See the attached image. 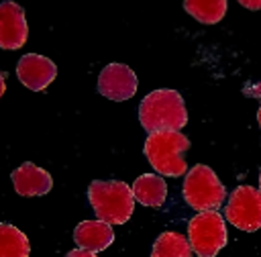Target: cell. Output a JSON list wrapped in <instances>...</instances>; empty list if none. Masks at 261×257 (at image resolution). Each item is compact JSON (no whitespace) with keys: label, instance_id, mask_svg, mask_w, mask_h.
<instances>
[{"label":"cell","instance_id":"obj_16","mask_svg":"<svg viewBox=\"0 0 261 257\" xmlns=\"http://www.w3.org/2000/svg\"><path fill=\"white\" fill-rule=\"evenodd\" d=\"M65 257H98V255L96 253H90V251H84V249H73Z\"/></svg>","mask_w":261,"mask_h":257},{"label":"cell","instance_id":"obj_1","mask_svg":"<svg viewBox=\"0 0 261 257\" xmlns=\"http://www.w3.org/2000/svg\"><path fill=\"white\" fill-rule=\"evenodd\" d=\"M139 120L145 131H179L188 122V110L177 90L159 88L149 92L139 104Z\"/></svg>","mask_w":261,"mask_h":257},{"label":"cell","instance_id":"obj_18","mask_svg":"<svg viewBox=\"0 0 261 257\" xmlns=\"http://www.w3.org/2000/svg\"><path fill=\"white\" fill-rule=\"evenodd\" d=\"M245 92H247L249 96H257V98H259V96H261V84H257L255 88H247Z\"/></svg>","mask_w":261,"mask_h":257},{"label":"cell","instance_id":"obj_19","mask_svg":"<svg viewBox=\"0 0 261 257\" xmlns=\"http://www.w3.org/2000/svg\"><path fill=\"white\" fill-rule=\"evenodd\" d=\"M257 122H259V126H261V106H259V110H257Z\"/></svg>","mask_w":261,"mask_h":257},{"label":"cell","instance_id":"obj_8","mask_svg":"<svg viewBox=\"0 0 261 257\" xmlns=\"http://www.w3.org/2000/svg\"><path fill=\"white\" fill-rule=\"evenodd\" d=\"M55 75H57V65L45 55L27 53L16 63V78L24 88L33 92L45 90L55 80Z\"/></svg>","mask_w":261,"mask_h":257},{"label":"cell","instance_id":"obj_7","mask_svg":"<svg viewBox=\"0 0 261 257\" xmlns=\"http://www.w3.org/2000/svg\"><path fill=\"white\" fill-rule=\"evenodd\" d=\"M137 75L124 63H108L98 75V92L114 102H122L135 96L137 92Z\"/></svg>","mask_w":261,"mask_h":257},{"label":"cell","instance_id":"obj_10","mask_svg":"<svg viewBox=\"0 0 261 257\" xmlns=\"http://www.w3.org/2000/svg\"><path fill=\"white\" fill-rule=\"evenodd\" d=\"M10 177H12V186H14L16 194L18 196H24V198L45 196L53 188V177L49 175V171H45L43 167L31 163V161L18 165L12 171Z\"/></svg>","mask_w":261,"mask_h":257},{"label":"cell","instance_id":"obj_9","mask_svg":"<svg viewBox=\"0 0 261 257\" xmlns=\"http://www.w3.org/2000/svg\"><path fill=\"white\" fill-rule=\"evenodd\" d=\"M29 27L24 18V10L10 0L0 4V47L6 51L20 49L27 43Z\"/></svg>","mask_w":261,"mask_h":257},{"label":"cell","instance_id":"obj_6","mask_svg":"<svg viewBox=\"0 0 261 257\" xmlns=\"http://www.w3.org/2000/svg\"><path fill=\"white\" fill-rule=\"evenodd\" d=\"M224 218L245 233L261 228V190L253 186H237L224 206Z\"/></svg>","mask_w":261,"mask_h":257},{"label":"cell","instance_id":"obj_12","mask_svg":"<svg viewBox=\"0 0 261 257\" xmlns=\"http://www.w3.org/2000/svg\"><path fill=\"white\" fill-rule=\"evenodd\" d=\"M133 194H135V200L141 202L143 206L159 208V206H163V202L167 198V184H165L163 175L143 173L135 179Z\"/></svg>","mask_w":261,"mask_h":257},{"label":"cell","instance_id":"obj_2","mask_svg":"<svg viewBox=\"0 0 261 257\" xmlns=\"http://www.w3.org/2000/svg\"><path fill=\"white\" fill-rule=\"evenodd\" d=\"M88 200L98 220L124 224L135 210L133 188L120 179H94L88 186Z\"/></svg>","mask_w":261,"mask_h":257},{"label":"cell","instance_id":"obj_17","mask_svg":"<svg viewBox=\"0 0 261 257\" xmlns=\"http://www.w3.org/2000/svg\"><path fill=\"white\" fill-rule=\"evenodd\" d=\"M239 4H241V6H245V8H249V10H259V8H261V0H257V2H249V0H239Z\"/></svg>","mask_w":261,"mask_h":257},{"label":"cell","instance_id":"obj_13","mask_svg":"<svg viewBox=\"0 0 261 257\" xmlns=\"http://www.w3.org/2000/svg\"><path fill=\"white\" fill-rule=\"evenodd\" d=\"M192 253L194 249L190 241L184 235L173 233V230L159 235L151 249V257H192Z\"/></svg>","mask_w":261,"mask_h":257},{"label":"cell","instance_id":"obj_20","mask_svg":"<svg viewBox=\"0 0 261 257\" xmlns=\"http://www.w3.org/2000/svg\"><path fill=\"white\" fill-rule=\"evenodd\" d=\"M259 190H261V171H259Z\"/></svg>","mask_w":261,"mask_h":257},{"label":"cell","instance_id":"obj_15","mask_svg":"<svg viewBox=\"0 0 261 257\" xmlns=\"http://www.w3.org/2000/svg\"><path fill=\"white\" fill-rule=\"evenodd\" d=\"M31 243L22 230L2 222L0 224V257H29Z\"/></svg>","mask_w":261,"mask_h":257},{"label":"cell","instance_id":"obj_11","mask_svg":"<svg viewBox=\"0 0 261 257\" xmlns=\"http://www.w3.org/2000/svg\"><path fill=\"white\" fill-rule=\"evenodd\" d=\"M73 241H75L77 249L98 253V251H104L112 245L114 228H112V224H108L104 220H84L75 226Z\"/></svg>","mask_w":261,"mask_h":257},{"label":"cell","instance_id":"obj_3","mask_svg":"<svg viewBox=\"0 0 261 257\" xmlns=\"http://www.w3.org/2000/svg\"><path fill=\"white\" fill-rule=\"evenodd\" d=\"M188 149H190V139L179 131L151 133L143 147L151 167L159 175H167V177H179L188 173V163H186Z\"/></svg>","mask_w":261,"mask_h":257},{"label":"cell","instance_id":"obj_4","mask_svg":"<svg viewBox=\"0 0 261 257\" xmlns=\"http://www.w3.org/2000/svg\"><path fill=\"white\" fill-rule=\"evenodd\" d=\"M181 194L186 204L198 212L218 210L226 198V190L218 175L202 163H196L192 169H188Z\"/></svg>","mask_w":261,"mask_h":257},{"label":"cell","instance_id":"obj_14","mask_svg":"<svg viewBox=\"0 0 261 257\" xmlns=\"http://www.w3.org/2000/svg\"><path fill=\"white\" fill-rule=\"evenodd\" d=\"M184 8L202 24H216L226 14V0H186Z\"/></svg>","mask_w":261,"mask_h":257},{"label":"cell","instance_id":"obj_5","mask_svg":"<svg viewBox=\"0 0 261 257\" xmlns=\"http://www.w3.org/2000/svg\"><path fill=\"white\" fill-rule=\"evenodd\" d=\"M226 218L216 210L198 212L188 222V241L198 257H214L228 241Z\"/></svg>","mask_w":261,"mask_h":257}]
</instances>
